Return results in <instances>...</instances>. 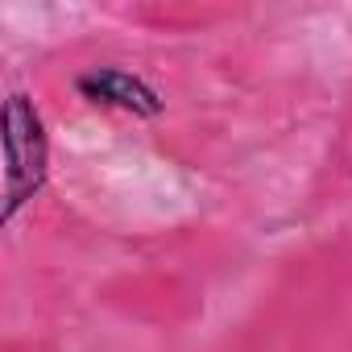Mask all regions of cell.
<instances>
[{"label": "cell", "instance_id": "cell-2", "mask_svg": "<svg viewBox=\"0 0 352 352\" xmlns=\"http://www.w3.org/2000/svg\"><path fill=\"white\" fill-rule=\"evenodd\" d=\"M79 96L96 108H116V112H129L137 120H153L162 116V96L133 71L124 67H91L75 79Z\"/></svg>", "mask_w": 352, "mask_h": 352}, {"label": "cell", "instance_id": "cell-1", "mask_svg": "<svg viewBox=\"0 0 352 352\" xmlns=\"http://www.w3.org/2000/svg\"><path fill=\"white\" fill-rule=\"evenodd\" d=\"M50 174V137L38 104L25 91L5 100V224L46 187Z\"/></svg>", "mask_w": 352, "mask_h": 352}]
</instances>
